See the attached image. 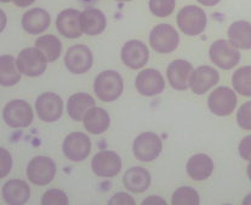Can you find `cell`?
Here are the masks:
<instances>
[{"instance_id": "cell-1", "label": "cell", "mask_w": 251, "mask_h": 205, "mask_svg": "<svg viewBox=\"0 0 251 205\" xmlns=\"http://www.w3.org/2000/svg\"><path fill=\"white\" fill-rule=\"evenodd\" d=\"M94 89L101 101L107 102H114L122 96L123 89H124V81L117 71H102L95 80Z\"/></svg>"}, {"instance_id": "cell-2", "label": "cell", "mask_w": 251, "mask_h": 205, "mask_svg": "<svg viewBox=\"0 0 251 205\" xmlns=\"http://www.w3.org/2000/svg\"><path fill=\"white\" fill-rule=\"evenodd\" d=\"M177 25L180 30L189 37H196L204 32L207 23L206 14L196 5L184 6L177 14Z\"/></svg>"}, {"instance_id": "cell-3", "label": "cell", "mask_w": 251, "mask_h": 205, "mask_svg": "<svg viewBox=\"0 0 251 205\" xmlns=\"http://www.w3.org/2000/svg\"><path fill=\"white\" fill-rule=\"evenodd\" d=\"M48 58L39 48L28 47L20 52L16 60L20 73L29 78H37L44 74L48 66Z\"/></svg>"}, {"instance_id": "cell-4", "label": "cell", "mask_w": 251, "mask_h": 205, "mask_svg": "<svg viewBox=\"0 0 251 205\" xmlns=\"http://www.w3.org/2000/svg\"><path fill=\"white\" fill-rule=\"evenodd\" d=\"M2 117L7 125L12 128H25L33 121L32 106L27 102L16 99L5 105Z\"/></svg>"}, {"instance_id": "cell-5", "label": "cell", "mask_w": 251, "mask_h": 205, "mask_svg": "<svg viewBox=\"0 0 251 205\" xmlns=\"http://www.w3.org/2000/svg\"><path fill=\"white\" fill-rule=\"evenodd\" d=\"M151 46L159 53H170L177 48L180 37L170 24H158L150 34Z\"/></svg>"}, {"instance_id": "cell-6", "label": "cell", "mask_w": 251, "mask_h": 205, "mask_svg": "<svg viewBox=\"0 0 251 205\" xmlns=\"http://www.w3.org/2000/svg\"><path fill=\"white\" fill-rule=\"evenodd\" d=\"M56 175V164L51 158L38 156L30 161L27 166V176L32 184L45 186L53 180Z\"/></svg>"}, {"instance_id": "cell-7", "label": "cell", "mask_w": 251, "mask_h": 205, "mask_svg": "<svg viewBox=\"0 0 251 205\" xmlns=\"http://www.w3.org/2000/svg\"><path fill=\"white\" fill-rule=\"evenodd\" d=\"M211 62L221 69L234 68L240 61V52L227 40H217L210 47Z\"/></svg>"}, {"instance_id": "cell-8", "label": "cell", "mask_w": 251, "mask_h": 205, "mask_svg": "<svg viewBox=\"0 0 251 205\" xmlns=\"http://www.w3.org/2000/svg\"><path fill=\"white\" fill-rule=\"evenodd\" d=\"M163 143L157 134L146 132L140 134L134 143V155L138 161L152 162L160 155Z\"/></svg>"}, {"instance_id": "cell-9", "label": "cell", "mask_w": 251, "mask_h": 205, "mask_svg": "<svg viewBox=\"0 0 251 205\" xmlns=\"http://www.w3.org/2000/svg\"><path fill=\"white\" fill-rule=\"evenodd\" d=\"M237 105V96L228 87H219L209 96L207 106L216 116H228Z\"/></svg>"}, {"instance_id": "cell-10", "label": "cell", "mask_w": 251, "mask_h": 205, "mask_svg": "<svg viewBox=\"0 0 251 205\" xmlns=\"http://www.w3.org/2000/svg\"><path fill=\"white\" fill-rule=\"evenodd\" d=\"M62 150L69 161L80 162L90 155L91 142L88 135L84 133H71L63 142Z\"/></svg>"}, {"instance_id": "cell-11", "label": "cell", "mask_w": 251, "mask_h": 205, "mask_svg": "<svg viewBox=\"0 0 251 205\" xmlns=\"http://www.w3.org/2000/svg\"><path fill=\"white\" fill-rule=\"evenodd\" d=\"M65 63L71 73L84 74L90 70L94 64V57L88 46L74 45L68 48L65 56Z\"/></svg>"}, {"instance_id": "cell-12", "label": "cell", "mask_w": 251, "mask_h": 205, "mask_svg": "<svg viewBox=\"0 0 251 205\" xmlns=\"http://www.w3.org/2000/svg\"><path fill=\"white\" fill-rule=\"evenodd\" d=\"M35 110L39 119L44 122H55L62 116L63 102L57 94L43 93L35 102Z\"/></svg>"}, {"instance_id": "cell-13", "label": "cell", "mask_w": 251, "mask_h": 205, "mask_svg": "<svg viewBox=\"0 0 251 205\" xmlns=\"http://www.w3.org/2000/svg\"><path fill=\"white\" fill-rule=\"evenodd\" d=\"M92 171L101 178H113L122 169V158L113 151H101L91 162Z\"/></svg>"}, {"instance_id": "cell-14", "label": "cell", "mask_w": 251, "mask_h": 205, "mask_svg": "<svg viewBox=\"0 0 251 205\" xmlns=\"http://www.w3.org/2000/svg\"><path fill=\"white\" fill-rule=\"evenodd\" d=\"M135 84L137 91L146 97L157 96L165 88L163 75L155 69H145L141 71L137 75Z\"/></svg>"}, {"instance_id": "cell-15", "label": "cell", "mask_w": 251, "mask_h": 205, "mask_svg": "<svg viewBox=\"0 0 251 205\" xmlns=\"http://www.w3.org/2000/svg\"><path fill=\"white\" fill-rule=\"evenodd\" d=\"M150 58L148 47L140 40H130L123 46L122 61L131 69H141Z\"/></svg>"}, {"instance_id": "cell-16", "label": "cell", "mask_w": 251, "mask_h": 205, "mask_svg": "<svg viewBox=\"0 0 251 205\" xmlns=\"http://www.w3.org/2000/svg\"><path fill=\"white\" fill-rule=\"evenodd\" d=\"M219 80L220 75L216 69L203 65L192 71L191 79H189V87L196 94H204L211 87L217 84Z\"/></svg>"}, {"instance_id": "cell-17", "label": "cell", "mask_w": 251, "mask_h": 205, "mask_svg": "<svg viewBox=\"0 0 251 205\" xmlns=\"http://www.w3.org/2000/svg\"><path fill=\"white\" fill-rule=\"evenodd\" d=\"M57 29L68 39H78L83 34L80 27V12L78 10L67 9L58 14L56 20Z\"/></svg>"}, {"instance_id": "cell-18", "label": "cell", "mask_w": 251, "mask_h": 205, "mask_svg": "<svg viewBox=\"0 0 251 205\" xmlns=\"http://www.w3.org/2000/svg\"><path fill=\"white\" fill-rule=\"evenodd\" d=\"M192 71H193V66L191 63L183 60H177L169 64L166 76L173 88L177 91H184L189 87Z\"/></svg>"}, {"instance_id": "cell-19", "label": "cell", "mask_w": 251, "mask_h": 205, "mask_svg": "<svg viewBox=\"0 0 251 205\" xmlns=\"http://www.w3.org/2000/svg\"><path fill=\"white\" fill-rule=\"evenodd\" d=\"M50 15L44 9H32L22 16V27L28 34L38 35L44 33L50 25Z\"/></svg>"}, {"instance_id": "cell-20", "label": "cell", "mask_w": 251, "mask_h": 205, "mask_svg": "<svg viewBox=\"0 0 251 205\" xmlns=\"http://www.w3.org/2000/svg\"><path fill=\"white\" fill-rule=\"evenodd\" d=\"M107 19L101 10L88 9L80 12V27L86 35H99L106 29Z\"/></svg>"}, {"instance_id": "cell-21", "label": "cell", "mask_w": 251, "mask_h": 205, "mask_svg": "<svg viewBox=\"0 0 251 205\" xmlns=\"http://www.w3.org/2000/svg\"><path fill=\"white\" fill-rule=\"evenodd\" d=\"M187 174L196 181L206 180L214 170V162L204 153L194 155L187 162Z\"/></svg>"}, {"instance_id": "cell-22", "label": "cell", "mask_w": 251, "mask_h": 205, "mask_svg": "<svg viewBox=\"0 0 251 205\" xmlns=\"http://www.w3.org/2000/svg\"><path fill=\"white\" fill-rule=\"evenodd\" d=\"M29 186L22 180H10L2 187V197L7 204H25L29 199Z\"/></svg>"}, {"instance_id": "cell-23", "label": "cell", "mask_w": 251, "mask_h": 205, "mask_svg": "<svg viewBox=\"0 0 251 205\" xmlns=\"http://www.w3.org/2000/svg\"><path fill=\"white\" fill-rule=\"evenodd\" d=\"M83 121L85 129L91 134H102L108 129L109 124H111L108 112L102 107L96 106L89 110Z\"/></svg>"}, {"instance_id": "cell-24", "label": "cell", "mask_w": 251, "mask_h": 205, "mask_svg": "<svg viewBox=\"0 0 251 205\" xmlns=\"http://www.w3.org/2000/svg\"><path fill=\"white\" fill-rule=\"evenodd\" d=\"M123 183L132 193H142L150 187L151 174L145 168L134 166L125 173Z\"/></svg>"}, {"instance_id": "cell-25", "label": "cell", "mask_w": 251, "mask_h": 205, "mask_svg": "<svg viewBox=\"0 0 251 205\" xmlns=\"http://www.w3.org/2000/svg\"><path fill=\"white\" fill-rule=\"evenodd\" d=\"M95 106L94 98L88 93H75L68 99L67 111L74 121H83L88 111Z\"/></svg>"}, {"instance_id": "cell-26", "label": "cell", "mask_w": 251, "mask_h": 205, "mask_svg": "<svg viewBox=\"0 0 251 205\" xmlns=\"http://www.w3.org/2000/svg\"><path fill=\"white\" fill-rule=\"evenodd\" d=\"M230 43L237 48L250 50L251 48V23L247 20H237L232 23L228 29Z\"/></svg>"}, {"instance_id": "cell-27", "label": "cell", "mask_w": 251, "mask_h": 205, "mask_svg": "<svg viewBox=\"0 0 251 205\" xmlns=\"http://www.w3.org/2000/svg\"><path fill=\"white\" fill-rule=\"evenodd\" d=\"M21 80V73L15 58L10 55L0 56V84L4 87H11Z\"/></svg>"}, {"instance_id": "cell-28", "label": "cell", "mask_w": 251, "mask_h": 205, "mask_svg": "<svg viewBox=\"0 0 251 205\" xmlns=\"http://www.w3.org/2000/svg\"><path fill=\"white\" fill-rule=\"evenodd\" d=\"M35 47L39 48L46 56L49 62L58 60L62 52V43L55 35H43L35 41Z\"/></svg>"}, {"instance_id": "cell-29", "label": "cell", "mask_w": 251, "mask_h": 205, "mask_svg": "<svg viewBox=\"0 0 251 205\" xmlns=\"http://www.w3.org/2000/svg\"><path fill=\"white\" fill-rule=\"evenodd\" d=\"M235 91L244 97H251V66H243L238 69L232 78Z\"/></svg>"}, {"instance_id": "cell-30", "label": "cell", "mask_w": 251, "mask_h": 205, "mask_svg": "<svg viewBox=\"0 0 251 205\" xmlns=\"http://www.w3.org/2000/svg\"><path fill=\"white\" fill-rule=\"evenodd\" d=\"M199 194L196 189L191 187H180L176 189L173 196L174 205H198L199 204Z\"/></svg>"}, {"instance_id": "cell-31", "label": "cell", "mask_w": 251, "mask_h": 205, "mask_svg": "<svg viewBox=\"0 0 251 205\" xmlns=\"http://www.w3.org/2000/svg\"><path fill=\"white\" fill-rule=\"evenodd\" d=\"M175 0H150V10L154 16L168 17L175 9Z\"/></svg>"}, {"instance_id": "cell-32", "label": "cell", "mask_w": 251, "mask_h": 205, "mask_svg": "<svg viewBox=\"0 0 251 205\" xmlns=\"http://www.w3.org/2000/svg\"><path fill=\"white\" fill-rule=\"evenodd\" d=\"M43 205H67L68 197L61 189H49L42 198Z\"/></svg>"}, {"instance_id": "cell-33", "label": "cell", "mask_w": 251, "mask_h": 205, "mask_svg": "<svg viewBox=\"0 0 251 205\" xmlns=\"http://www.w3.org/2000/svg\"><path fill=\"white\" fill-rule=\"evenodd\" d=\"M238 124L245 130H251V102H245L240 106L237 114Z\"/></svg>"}, {"instance_id": "cell-34", "label": "cell", "mask_w": 251, "mask_h": 205, "mask_svg": "<svg viewBox=\"0 0 251 205\" xmlns=\"http://www.w3.org/2000/svg\"><path fill=\"white\" fill-rule=\"evenodd\" d=\"M12 168V158L7 150L0 147V179L9 175Z\"/></svg>"}, {"instance_id": "cell-35", "label": "cell", "mask_w": 251, "mask_h": 205, "mask_svg": "<svg viewBox=\"0 0 251 205\" xmlns=\"http://www.w3.org/2000/svg\"><path fill=\"white\" fill-rule=\"evenodd\" d=\"M239 153L244 160L251 161V135H248L240 142Z\"/></svg>"}, {"instance_id": "cell-36", "label": "cell", "mask_w": 251, "mask_h": 205, "mask_svg": "<svg viewBox=\"0 0 251 205\" xmlns=\"http://www.w3.org/2000/svg\"><path fill=\"white\" fill-rule=\"evenodd\" d=\"M109 204H113V205H120V204L134 205L135 201L127 193H117V194H114L113 197H112V199L109 201Z\"/></svg>"}, {"instance_id": "cell-37", "label": "cell", "mask_w": 251, "mask_h": 205, "mask_svg": "<svg viewBox=\"0 0 251 205\" xmlns=\"http://www.w3.org/2000/svg\"><path fill=\"white\" fill-rule=\"evenodd\" d=\"M143 204H145V205H147V204H151V205H153V204H155V205L164 204V205H165L166 202L164 201V199H161L160 197H158V196H152V197H148V198L146 199L145 202H143Z\"/></svg>"}, {"instance_id": "cell-38", "label": "cell", "mask_w": 251, "mask_h": 205, "mask_svg": "<svg viewBox=\"0 0 251 205\" xmlns=\"http://www.w3.org/2000/svg\"><path fill=\"white\" fill-rule=\"evenodd\" d=\"M6 23H7L6 14H5V12L0 9V33L5 29V27H6Z\"/></svg>"}, {"instance_id": "cell-39", "label": "cell", "mask_w": 251, "mask_h": 205, "mask_svg": "<svg viewBox=\"0 0 251 205\" xmlns=\"http://www.w3.org/2000/svg\"><path fill=\"white\" fill-rule=\"evenodd\" d=\"M15 2V5L19 7H27L29 5H32L35 0H12Z\"/></svg>"}, {"instance_id": "cell-40", "label": "cell", "mask_w": 251, "mask_h": 205, "mask_svg": "<svg viewBox=\"0 0 251 205\" xmlns=\"http://www.w3.org/2000/svg\"><path fill=\"white\" fill-rule=\"evenodd\" d=\"M199 4L204 5V6H215V5L219 4L221 0H197Z\"/></svg>"}, {"instance_id": "cell-41", "label": "cell", "mask_w": 251, "mask_h": 205, "mask_svg": "<svg viewBox=\"0 0 251 205\" xmlns=\"http://www.w3.org/2000/svg\"><path fill=\"white\" fill-rule=\"evenodd\" d=\"M243 204H245V205H251V194H249V196H247V198L244 199V202H243Z\"/></svg>"}, {"instance_id": "cell-42", "label": "cell", "mask_w": 251, "mask_h": 205, "mask_svg": "<svg viewBox=\"0 0 251 205\" xmlns=\"http://www.w3.org/2000/svg\"><path fill=\"white\" fill-rule=\"evenodd\" d=\"M247 173H248V176H249V179L251 180V163L249 164V165H248V170H247Z\"/></svg>"}, {"instance_id": "cell-43", "label": "cell", "mask_w": 251, "mask_h": 205, "mask_svg": "<svg viewBox=\"0 0 251 205\" xmlns=\"http://www.w3.org/2000/svg\"><path fill=\"white\" fill-rule=\"evenodd\" d=\"M11 1V0H0V2H9Z\"/></svg>"}, {"instance_id": "cell-44", "label": "cell", "mask_w": 251, "mask_h": 205, "mask_svg": "<svg viewBox=\"0 0 251 205\" xmlns=\"http://www.w3.org/2000/svg\"><path fill=\"white\" fill-rule=\"evenodd\" d=\"M118 1H130V0H118Z\"/></svg>"}]
</instances>
